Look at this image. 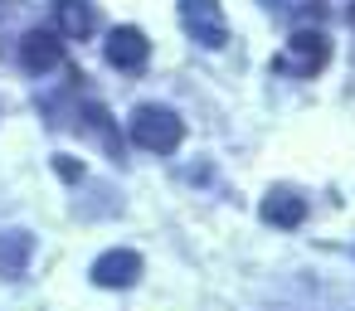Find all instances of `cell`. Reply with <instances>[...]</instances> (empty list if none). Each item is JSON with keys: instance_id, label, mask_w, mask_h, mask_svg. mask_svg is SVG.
<instances>
[{"instance_id": "cell-1", "label": "cell", "mask_w": 355, "mask_h": 311, "mask_svg": "<svg viewBox=\"0 0 355 311\" xmlns=\"http://www.w3.org/2000/svg\"><path fill=\"white\" fill-rule=\"evenodd\" d=\"M127 132H132V141H137L141 151H156V156H171V151L185 141V122H180L171 107H156V103L137 107L132 122H127Z\"/></svg>"}, {"instance_id": "cell-2", "label": "cell", "mask_w": 355, "mask_h": 311, "mask_svg": "<svg viewBox=\"0 0 355 311\" xmlns=\"http://www.w3.org/2000/svg\"><path fill=\"white\" fill-rule=\"evenodd\" d=\"M180 25L200 49H224L229 44V20L219 0H180Z\"/></svg>"}, {"instance_id": "cell-3", "label": "cell", "mask_w": 355, "mask_h": 311, "mask_svg": "<svg viewBox=\"0 0 355 311\" xmlns=\"http://www.w3.org/2000/svg\"><path fill=\"white\" fill-rule=\"evenodd\" d=\"M103 54H107V64H112V69H122V73H137V69L151 59V39H146L137 25H117V30L107 35Z\"/></svg>"}, {"instance_id": "cell-4", "label": "cell", "mask_w": 355, "mask_h": 311, "mask_svg": "<svg viewBox=\"0 0 355 311\" xmlns=\"http://www.w3.org/2000/svg\"><path fill=\"white\" fill-rule=\"evenodd\" d=\"M326 59H331V44H326V35H316V30L292 35V39H287V54H282V64H287L297 78H316V73L326 69Z\"/></svg>"}, {"instance_id": "cell-5", "label": "cell", "mask_w": 355, "mask_h": 311, "mask_svg": "<svg viewBox=\"0 0 355 311\" xmlns=\"http://www.w3.org/2000/svg\"><path fill=\"white\" fill-rule=\"evenodd\" d=\"M20 64L30 73H54L64 64V35L59 30H30L20 39Z\"/></svg>"}, {"instance_id": "cell-6", "label": "cell", "mask_w": 355, "mask_h": 311, "mask_svg": "<svg viewBox=\"0 0 355 311\" xmlns=\"http://www.w3.org/2000/svg\"><path fill=\"white\" fill-rule=\"evenodd\" d=\"M137 277H141V253H132V248H112V253H103L93 263L98 287H132Z\"/></svg>"}, {"instance_id": "cell-7", "label": "cell", "mask_w": 355, "mask_h": 311, "mask_svg": "<svg viewBox=\"0 0 355 311\" xmlns=\"http://www.w3.org/2000/svg\"><path fill=\"white\" fill-rule=\"evenodd\" d=\"M258 214H263V224H272V229H297V224L306 219V199L292 195V190H268Z\"/></svg>"}, {"instance_id": "cell-8", "label": "cell", "mask_w": 355, "mask_h": 311, "mask_svg": "<svg viewBox=\"0 0 355 311\" xmlns=\"http://www.w3.org/2000/svg\"><path fill=\"white\" fill-rule=\"evenodd\" d=\"M54 25L64 39H88L93 35V6L88 0H59L54 6Z\"/></svg>"}, {"instance_id": "cell-9", "label": "cell", "mask_w": 355, "mask_h": 311, "mask_svg": "<svg viewBox=\"0 0 355 311\" xmlns=\"http://www.w3.org/2000/svg\"><path fill=\"white\" fill-rule=\"evenodd\" d=\"M54 170H59L64 180H78V175H83V166H78V161H69V156H59V161H54Z\"/></svg>"}, {"instance_id": "cell-10", "label": "cell", "mask_w": 355, "mask_h": 311, "mask_svg": "<svg viewBox=\"0 0 355 311\" xmlns=\"http://www.w3.org/2000/svg\"><path fill=\"white\" fill-rule=\"evenodd\" d=\"M350 20H355V6H350Z\"/></svg>"}]
</instances>
